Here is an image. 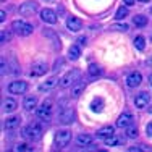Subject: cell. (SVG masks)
Listing matches in <instances>:
<instances>
[{"mask_svg":"<svg viewBox=\"0 0 152 152\" xmlns=\"http://www.w3.org/2000/svg\"><path fill=\"white\" fill-rule=\"evenodd\" d=\"M141 81H142V76H141V73H137V71L129 73L128 78H126V84H128V88H137V86L141 84Z\"/></svg>","mask_w":152,"mask_h":152,"instance_id":"obj_14","label":"cell"},{"mask_svg":"<svg viewBox=\"0 0 152 152\" xmlns=\"http://www.w3.org/2000/svg\"><path fill=\"white\" fill-rule=\"evenodd\" d=\"M110 29H113V31H121V32H126V31L129 29V28H128V24H126V23H120V24H113V26H112Z\"/></svg>","mask_w":152,"mask_h":152,"instance_id":"obj_31","label":"cell"},{"mask_svg":"<svg viewBox=\"0 0 152 152\" xmlns=\"http://www.w3.org/2000/svg\"><path fill=\"white\" fill-rule=\"evenodd\" d=\"M137 2H142V3H146V2H149V0H137Z\"/></svg>","mask_w":152,"mask_h":152,"instance_id":"obj_41","label":"cell"},{"mask_svg":"<svg viewBox=\"0 0 152 152\" xmlns=\"http://www.w3.org/2000/svg\"><path fill=\"white\" fill-rule=\"evenodd\" d=\"M2 75H10V70H8V63H5V60L2 58Z\"/></svg>","mask_w":152,"mask_h":152,"instance_id":"obj_34","label":"cell"},{"mask_svg":"<svg viewBox=\"0 0 152 152\" xmlns=\"http://www.w3.org/2000/svg\"><path fill=\"white\" fill-rule=\"evenodd\" d=\"M78 45L81 47V45H86V37H79L78 39Z\"/></svg>","mask_w":152,"mask_h":152,"instance_id":"obj_38","label":"cell"},{"mask_svg":"<svg viewBox=\"0 0 152 152\" xmlns=\"http://www.w3.org/2000/svg\"><path fill=\"white\" fill-rule=\"evenodd\" d=\"M12 29L16 32L18 36H21V37H26V36H29L32 31H34V26H32L31 23H28V21H23V20H15L12 23Z\"/></svg>","mask_w":152,"mask_h":152,"instance_id":"obj_3","label":"cell"},{"mask_svg":"<svg viewBox=\"0 0 152 152\" xmlns=\"http://www.w3.org/2000/svg\"><path fill=\"white\" fill-rule=\"evenodd\" d=\"M134 123V118H133V115L131 113H128V112H125V113H121L120 117H118V120H117V128H128L129 125H133Z\"/></svg>","mask_w":152,"mask_h":152,"instance_id":"obj_11","label":"cell"},{"mask_svg":"<svg viewBox=\"0 0 152 152\" xmlns=\"http://www.w3.org/2000/svg\"><path fill=\"white\" fill-rule=\"evenodd\" d=\"M37 105V97L36 96H26L23 100V107L24 110H32V108H36Z\"/></svg>","mask_w":152,"mask_h":152,"instance_id":"obj_20","label":"cell"},{"mask_svg":"<svg viewBox=\"0 0 152 152\" xmlns=\"http://www.w3.org/2000/svg\"><path fill=\"white\" fill-rule=\"evenodd\" d=\"M88 73H89L91 78H99V76L102 75V68H100L97 63H91L88 66Z\"/></svg>","mask_w":152,"mask_h":152,"instance_id":"obj_23","label":"cell"},{"mask_svg":"<svg viewBox=\"0 0 152 152\" xmlns=\"http://www.w3.org/2000/svg\"><path fill=\"white\" fill-rule=\"evenodd\" d=\"M39 5L36 0H28V2H24L23 5H20V8H18V13H20L21 16H31L34 15L36 12H37Z\"/></svg>","mask_w":152,"mask_h":152,"instance_id":"obj_7","label":"cell"},{"mask_svg":"<svg viewBox=\"0 0 152 152\" xmlns=\"http://www.w3.org/2000/svg\"><path fill=\"white\" fill-rule=\"evenodd\" d=\"M23 137L31 141V142L39 141L42 137V126L39 123H29V125H26L23 128Z\"/></svg>","mask_w":152,"mask_h":152,"instance_id":"obj_1","label":"cell"},{"mask_svg":"<svg viewBox=\"0 0 152 152\" xmlns=\"http://www.w3.org/2000/svg\"><path fill=\"white\" fill-rule=\"evenodd\" d=\"M151 12H152V8H151Z\"/></svg>","mask_w":152,"mask_h":152,"instance_id":"obj_43","label":"cell"},{"mask_svg":"<svg viewBox=\"0 0 152 152\" xmlns=\"http://www.w3.org/2000/svg\"><path fill=\"white\" fill-rule=\"evenodd\" d=\"M79 78H81V71H79V70H71V71H68V73L60 79V88H63V89L71 88L75 83L79 81Z\"/></svg>","mask_w":152,"mask_h":152,"instance_id":"obj_5","label":"cell"},{"mask_svg":"<svg viewBox=\"0 0 152 152\" xmlns=\"http://www.w3.org/2000/svg\"><path fill=\"white\" fill-rule=\"evenodd\" d=\"M61 66H63V60H61V58H60V60H57V61H55V65H53V68H52V71H58V70H60V68H61Z\"/></svg>","mask_w":152,"mask_h":152,"instance_id":"obj_36","label":"cell"},{"mask_svg":"<svg viewBox=\"0 0 152 152\" xmlns=\"http://www.w3.org/2000/svg\"><path fill=\"white\" fill-rule=\"evenodd\" d=\"M66 28L71 32H78V31H81V28H83V21L76 16H70V18H66Z\"/></svg>","mask_w":152,"mask_h":152,"instance_id":"obj_13","label":"cell"},{"mask_svg":"<svg viewBox=\"0 0 152 152\" xmlns=\"http://www.w3.org/2000/svg\"><path fill=\"white\" fill-rule=\"evenodd\" d=\"M149 102H151V96H149V92H146V91L139 92L134 97V105L137 108H146L147 105H149Z\"/></svg>","mask_w":152,"mask_h":152,"instance_id":"obj_12","label":"cell"},{"mask_svg":"<svg viewBox=\"0 0 152 152\" xmlns=\"http://www.w3.org/2000/svg\"><path fill=\"white\" fill-rule=\"evenodd\" d=\"M41 20L47 24H55L57 21H58V18H57V13L53 12V10L44 8V10H41Z\"/></svg>","mask_w":152,"mask_h":152,"instance_id":"obj_10","label":"cell"},{"mask_svg":"<svg viewBox=\"0 0 152 152\" xmlns=\"http://www.w3.org/2000/svg\"><path fill=\"white\" fill-rule=\"evenodd\" d=\"M128 151H129V152H139V151H146V146H131Z\"/></svg>","mask_w":152,"mask_h":152,"instance_id":"obj_35","label":"cell"},{"mask_svg":"<svg viewBox=\"0 0 152 152\" xmlns=\"http://www.w3.org/2000/svg\"><path fill=\"white\" fill-rule=\"evenodd\" d=\"M5 20H7V13L3 12V10H2V12H0V21H2V23H3V21H5Z\"/></svg>","mask_w":152,"mask_h":152,"instance_id":"obj_39","label":"cell"},{"mask_svg":"<svg viewBox=\"0 0 152 152\" xmlns=\"http://www.w3.org/2000/svg\"><path fill=\"white\" fill-rule=\"evenodd\" d=\"M134 47L137 50H144V47H146V39H144L142 36H136L134 37Z\"/></svg>","mask_w":152,"mask_h":152,"instance_id":"obj_29","label":"cell"},{"mask_svg":"<svg viewBox=\"0 0 152 152\" xmlns=\"http://www.w3.org/2000/svg\"><path fill=\"white\" fill-rule=\"evenodd\" d=\"M125 16H128V7H125V5H121L120 8L117 10V13H115V18H117L118 21H121Z\"/></svg>","mask_w":152,"mask_h":152,"instance_id":"obj_28","label":"cell"},{"mask_svg":"<svg viewBox=\"0 0 152 152\" xmlns=\"http://www.w3.org/2000/svg\"><path fill=\"white\" fill-rule=\"evenodd\" d=\"M102 108H104V100L100 99V97L92 99V102H91V110L92 112H102Z\"/></svg>","mask_w":152,"mask_h":152,"instance_id":"obj_25","label":"cell"},{"mask_svg":"<svg viewBox=\"0 0 152 152\" xmlns=\"http://www.w3.org/2000/svg\"><path fill=\"white\" fill-rule=\"evenodd\" d=\"M133 24H134L136 28H144L147 24V18L144 15H136L133 18Z\"/></svg>","mask_w":152,"mask_h":152,"instance_id":"obj_26","label":"cell"},{"mask_svg":"<svg viewBox=\"0 0 152 152\" xmlns=\"http://www.w3.org/2000/svg\"><path fill=\"white\" fill-rule=\"evenodd\" d=\"M26 89H28V83L23 81V79H16V81H12L8 84L10 94H23V92H26Z\"/></svg>","mask_w":152,"mask_h":152,"instance_id":"obj_8","label":"cell"},{"mask_svg":"<svg viewBox=\"0 0 152 152\" xmlns=\"http://www.w3.org/2000/svg\"><path fill=\"white\" fill-rule=\"evenodd\" d=\"M76 142H78V146L86 147V146H89V144H92L94 139H92L91 134H86V133H83V134H79L78 137H76Z\"/></svg>","mask_w":152,"mask_h":152,"instance_id":"obj_19","label":"cell"},{"mask_svg":"<svg viewBox=\"0 0 152 152\" xmlns=\"http://www.w3.org/2000/svg\"><path fill=\"white\" fill-rule=\"evenodd\" d=\"M20 123H21L20 117H10L5 120V123H3V128H5L7 131H12V129H16L18 126H20Z\"/></svg>","mask_w":152,"mask_h":152,"instance_id":"obj_16","label":"cell"},{"mask_svg":"<svg viewBox=\"0 0 152 152\" xmlns=\"http://www.w3.org/2000/svg\"><path fill=\"white\" fill-rule=\"evenodd\" d=\"M52 113H53V102H52L50 99L44 100V102L41 104V107L36 110L37 118H39V120H42V121H50Z\"/></svg>","mask_w":152,"mask_h":152,"instance_id":"obj_2","label":"cell"},{"mask_svg":"<svg viewBox=\"0 0 152 152\" xmlns=\"http://www.w3.org/2000/svg\"><path fill=\"white\" fill-rule=\"evenodd\" d=\"M47 71H49V66H47V63H44V61H36V63H32L29 75L36 78V76H42V75H45Z\"/></svg>","mask_w":152,"mask_h":152,"instance_id":"obj_9","label":"cell"},{"mask_svg":"<svg viewBox=\"0 0 152 152\" xmlns=\"http://www.w3.org/2000/svg\"><path fill=\"white\" fill-rule=\"evenodd\" d=\"M44 36H47L50 39H57V34L53 32V29H49V28H44Z\"/></svg>","mask_w":152,"mask_h":152,"instance_id":"obj_33","label":"cell"},{"mask_svg":"<svg viewBox=\"0 0 152 152\" xmlns=\"http://www.w3.org/2000/svg\"><path fill=\"white\" fill-rule=\"evenodd\" d=\"M71 141V133L68 129H60L55 133V147L57 149H63L70 144Z\"/></svg>","mask_w":152,"mask_h":152,"instance_id":"obj_6","label":"cell"},{"mask_svg":"<svg viewBox=\"0 0 152 152\" xmlns=\"http://www.w3.org/2000/svg\"><path fill=\"white\" fill-rule=\"evenodd\" d=\"M112 134H115V128L113 126H104V128H100L99 131H97V137L99 139H107V137H110Z\"/></svg>","mask_w":152,"mask_h":152,"instance_id":"obj_18","label":"cell"},{"mask_svg":"<svg viewBox=\"0 0 152 152\" xmlns=\"http://www.w3.org/2000/svg\"><path fill=\"white\" fill-rule=\"evenodd\" d=\"M149 81H151V84H152V75L149 76Z\"/></svg>","mask_w":152,"mask_h":152,"instance_id":"obj_42","label":"cell"},{"mask_svg":"<svg viewBox=\"0 0 152 152\" xmlns=\"http://www.w3.org/2000/svg\"><path fill=\"white\" fill-rule=\"evenodd\" d=\"M68 57H70V60H78L79 57H81V47L71 45L70 49H68Z\"/></svg>","mask_w":152,"mask_h":152,"instance_id":"obj_24","label":"cell"},{"mask_svg":"<svg viewBox=\"0 0 152 152\" xmlns=\"http://www.w3.org/2000/svg\"><path fill=\"white\" fill-rule=\"evenodd\" d=\"M125 2V5L126 7H131V5H134V0H123Z\"/></svg>","mask_w":152,"mask_h":152,"instance_id":"obj_40","label":"cell"},{"mask_svg":"<svg viewBox=\"0 0 152 152\" xmlns=\"http://www.w3.org/2000/svg\"><path fill=\"white\" fill-rule=\"evenodd\" d=\"M13 151L15 152H23V151H32V146L29 144H18V146L13 147Z\"/></svg>","mask_w":152,"mask_h":152,"instance_id":"obj_32","label":"cell"},{"mask_svg":"<svg viewBox=\"0 0 152 152\" xmlns=\"http://www.w3.org/2000/svg\"><path fill=\"white\" fill-rule=\"evenodd\" d=\"M104 142H105V146H123L125 144V137L123 136H117V134H112L110 137H107V139H104Z\"/></svg>","mask_w":152,"mask_h":152,"instance_id":"obj_17","label":"cell"},{"mask_svg":"<svg viewBox=\"0 0 152 152\" xmlns=\"http://www.w3.org/2000/svg\"><path fill=\"white\" fill-rule=\"evenodd\" d=\"M60 105H61V108L58 112V121L61 123V125H71V123L75 121V110L70 108V107H65L66 105L65 100L60 104Z\"/></svg>","mask_w":152,"mask_h":152,"instance_id":"obj_4","label":"cell"},{"mask_svg":"<svg viewBox=\"0 0 152 152\" xmlns=\"http://www.w3.org/2000/svg\"><path fill=\"white\" fill-rule=\"evenodd\" d=\"M16 108H18V104H16L15 99H10V97L3 99V102H2V112L3 113H12Z\"/></svg>","mask_w":152,"mask_h":152,"instance_id":"obj_15","label":"cell"},{"mask_svg":"<svg viewBox=\"0 0 152 152\" xmlns=\"http://www.w3.org/2000/svg\"><path fill=\"white\" fill-rule=\"evenodd\" d=\"M126 137H128V139H136L137 137V128H136L134 123L126 128Z\"/></svg>","mask_w":152,"mask_h":152,"instance_id":"obj_27","label":"cell"},{"mask_svg":"<svg viewBox=\"0 0 152 152\" xmlns=\"http://www.w3.org/2000/svg\"><path fill=\"white\" fill-rule=\"evenodd\" d=\"M146 133H147V136H151V137H152V121L147 123V126H146Z\"/></svg>","mask_w":152,"mask_h":152,"instance_id":"obj_37","label":"cell"},{"mask_svg":"<svg viewBox=\"0 0 152 152\" xmlns=\"http://www.w3.org/2000/svg\"><path fill=\"white\" fill-rule=\"evenodd\" d=\"M84 83L83 81H78V83H75L73 86H71V97H75V99H78L79 96L83 94V91H84Z\"/></svg>","mask_w":152,"mask_h":152,"instance_id":"obj_21","label":"cell"},{"mask_svg":"<svg viewBox=\"0 0 152 152\" xmlns=\"http://www.w3.org/2000/svg\"><path fill=\"white\" fill-rule=\"evenodd\" d=\"M12 39V31H7V29H3L2 32H0V42L2 44H7V42Z\"/></svg>","mask_w":152,"mask_h":152,"instance_id":"obj_30","label":"cell"},{"mask_svg":"<svg viewBox=\"0 0 152 152\" xmlns=\"http://www.w3.org/2000/svg\"><path fill=\"white\" fill-rule=\"evenodd\" d=\"M57 83H60V81H57L55 78L47 79L45 83H42V84L39 86V91H41V92H47V91H50V89H53V88L57 86Z\"/></svg>","mask_w":152,"mask_h":152,"instance_id":"obj_22","label":"cell"}]
</instances>
